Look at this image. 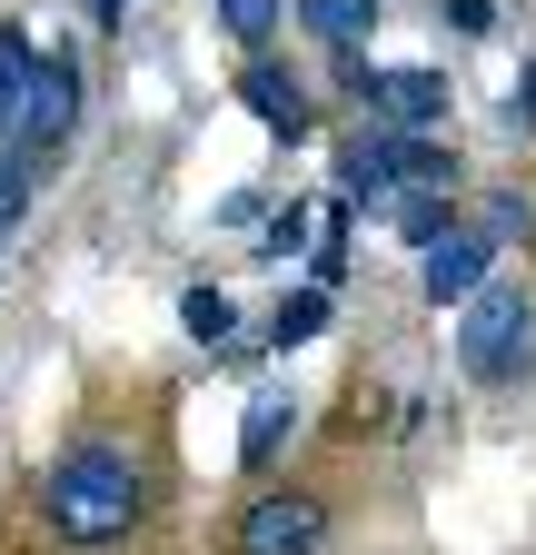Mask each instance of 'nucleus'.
Masks as SVG:
<instances>
[{"instance_id":"f257e3e1","label":"nucleus","mask_w":536,"mask_h":555,"mask_svg":"<svg viewBox=\"0 0 536 555\" xmlns=\"http://www.w3.org/2000/svg\"><path fill=\"white\" fill-rule=\"evenodd\" d=\"M150 516V476H140V456L129 447H71V456H50V476H40V526L71 545V555H110L129 526Z\"/></svg>"},{"instance_id":"f03ea898","label":"nucleus","mask_w":536,"mask_h":555,"mask_svg":"<svg viewBox=\"0 0 536 555\" xmlns=\"http://www.w3.org/2000/svg\"><path fill=\"white\" fill-rule=\"evenodd\" d=\"M457 179V159L437 150V139H408V129H358V139H339V198H358V208H387V198H408V189H447Z\"/></svg>"},{"instance_id":"7ed1b4c3","label":"nucleus","mask_w":536,"mask_h":555,"mask_svg":"<svg viewBox=\"0 0 536 555\" xmlns=\"http://www.w3.org/2000/svg\"><path fill=\"white\" fill-rule=\"evenodd\" d=\"M457 367L477 387H516L536 367V298L526 288H477L457 318Z\"/></svg>"},{"instance_id":"20e7f679","label":"nucleus","mask_w":536,"mask_h":555,"mask_svg":"<svg viewBox=\"0 0 536 555\" xmlns=\"http://www.w3.org/2000/svg\"><path fill=\"white\" fill-rule=\"evenodd\" d=\"M339 90L378 119V129H408V139H437L447 129V69H378L368 50L339 60Z\"/></svg>"},{"instance_id":"39448f33","label":"nucleus","mask_w":536,"mask_h":555,"mask_svg":"<svg viewBox=\"0 0 536 555\" xmlns=\"http://www.w3.org/2000/svg\"><path fill=\"white\" fill-rule=\"evenodd\" d=\"M229 545L239 555H328V506L308 496V486H268V496L239 506Z\"/></svg>"},{"instance_id":"423d86ee","label":"nucleus","mask_w":536,"mask_h":555,"mask_svg":"<svg viewBox=\"0 0 536 555\" xmlns=\"http://www.w3.org/2000/svg\"><path fill=\"white\" fill-rule=\"evenodd\" d=\"M80 129V60L71 50H50L40 69H30V119H21V150H60V139Z\"/></svg>"},{"instance_id":"0eeeda50","label":"nucleus","mask_w":536,"mask_h":555,"mask_svg":"<svg viewBox=\"0 0 536 555\" xmlns=\"http://www.w3.org/2000/svg\"><path fill=\"white\" fill-rule=\"evenodd\" d=\"M487 268H497V238L487 229H457L447 248L418 258V288H427V308H467V298L487 288Z\"/></svg>"},{"instance_id":"6e6552de","label":"nucleus","mask_w":536,"mask_h":555,"mask_svg":"<svg viewBox=\"0 0 536 555\" xmlns=\"http://www.w3.org/2000/svg\"><path fill=\"white\" fill-rule=\"evenodd\" d=\"M239 100H248V119H258L268 139H308V90L289 80L279 60H248V69H239Z\"/></svg>"},{"instance_id":"1a4fd4ad","label":"nucleus","mask_w":536,"mask_h":555,"mask_svg":"<svg viewBox=\"0 0 536 555\" xmlns=\"http://www.w3.org/2000/svg\"><path fill=\"white\" fill-rule=\"evenodd\" d=\"M30 69H40V50L21 30H0V150H11L21 119H30Z\"/></svg>"},{"instance_id":"9d476101","label":"nucleus","mask_w":536,"mask_h":555,"mask_svg":"<svg viewBox=\"0 0 536 555\" xmlns=\"http://www.w3.org/2000/svg\"><path fill=\"white\" fill-rule=\"evenodd\" d=\"M298 21L348 60V50H368V30H378V0H298Z\"/></svg>"},{"instance_id":"9b49d317","label":"nucleus","mask_w":536,"mask_h":555,"mask_svg":"<svg viewBox=\"0 0 536 555\" xmlns=\"http://www.w3.org/2000/svg\"><path fill=\"white\" fill-rule=\"evenodd\" d=\"M289 427H298V397H248V416H239V466H268L289 447Z\"/></svg>"},{"instance_id":"f8f14e48","label":"nucleus","mask_w":536,"mask_h":555,"mask_svg":"<svg viewBox=\"0 0 536 555\" xmlns=\"http://www.w3.org/2000/svg\"><path fill=\"white\" fill-rule=\"evenodd\" d=\"M387 219H397V238H408L418 258L457 238V229H447V189H408V198H387Z\"/></svg>"},{"instance_id":"ddd939ff","label":"nucleus","mask_w":536,"mask_h":555,"mask_svg":"<svg viewBox=\"0 0 536 555\" xmlns=\"http://www.w3.org/2000/svg\"><path fill=\"white\" fill-rule=\"evenodd\" d=\"M328 327V288H289L279 308H268V347H308Z\"/></svg>"},{"instance_id":"4468645a","label":"nucleus","mask_w":536,"mask_h":555,"mask_svg":"<svg viewBox=\"0 0 536 555\" xmlns=\"http://www.w3.org/2000/svg\"><path fill=\"white\" fill-rule=\"evenodd\" d=\"M30 189H40V150H21V139H11V150H0V229L30 208Z\"/></svg>"},{"instance_id":"2eb2a0df","label":"nucleus","mask_w":536,"mask_h":555,"mask_svg":"<svg viewBox=\"0 0 536 555\" xmlns=\"http://www.w3.org/2000/svg\"><path fill=\"white\" fill-rule=\"evenodd\" d=\"M179 327H189L199 347H229V327H239V318H229V298H219V288H189V298H179Z\"/></svg>"},{"instance_id":"dca6fc26","label":"nucleus","mask_w":536,"mask_h":555,"mask_svg":"<svg viewBox=\"0 0 536 555\" xmlns=\"http://www.w3.org/2000/svg\"><path fill=\"white\" fill-rule=\"evenodd\" d=\"M477 229H487L497 248H516V238H536V208H526L516 189H497V198H487V219H477Z\"/></svg>"},{"instance_id":"f3484780","label":"nucleus","mask_w":536,"mask_h":555,"mask_svg":"<svg viewBox=\"0 0 536 555\" xmlns=\"http://www.w3.org/2000/svg\"><path fill=\"white\" fill-rule=\"evenodd\" d=\"M279 11H289V0H219V21H229V40H268V30H279Z\"/></svg>"},{"instance_id":"a211bd4d","label":"nucleus","mask_w":536,"mask_h":555,"mask_svg":"<svg viewBox=\"0 0 536 555\" xmlns=\"http://www.w3.org/2000/svg\"><path fill=\"white\" fill-rule=\"evenodd\" d=\"M258 258H298L308 248V208H279V219H268V238H248Z\"/></svg>"},{"instance_id":"6ab92c4d","label":"nucleus","mask_w":536,"mask_h":555,"mask_svg":"<svg viewBox=\"0 0 536 555\" xmlns=\"http://www.w3.org/2000/svg\"><path fill=\"white\" fill-rule=\"evenodd\" d=\"M507 119H536V50H526V69H516V90H507Z\"/></svg>"},{"instance_id":"aec40b11","label":"nucleus","mask_w":536,"mask_h":555,"mask_svg":"<svg viewBox=\"0 0 536 555\" xmlns=\"http://www.w3.org/2000/svg\"><path fill=\"white\" fill-rule=\"evenodd\" d=\"M90 21H100V30H119V21H129V0H90Z\"/></svg>"}]
</instances>
